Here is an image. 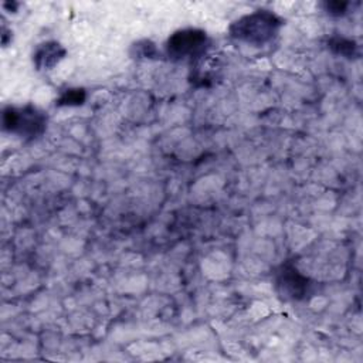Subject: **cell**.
<instances>
[{"label": "cell", "instance_id": "obj_2", "mask_svg": "<svg viewBox=\"0 0 363 363\" xmlns=\"http://www.w3.org/2000/svg\"><path fill=\"white\" fill-rule=\"evenodd\" d=\"M3 129L26 139L41 136L47 128V116L34 105L6 106L1 115Z\"/></svg>", "mask_w": 363, "mask_h": 363}, {"label": "cell", "instance_id": "obj_9", "mask_svg": "<svg viewBox=\"0 0 363 363\" xmlns=\"http://www.w3.org/2000/svg\"><path fill=\"white\" fill-rule=\"evenodd\" d=\"M135 48V55L136 57H143V58H150L155 57L157 54V50L155 47V44L149 40H143V41H138L136 44H133Z\"/></svg>", "mask_w": 363, "mask_h": 363}, {"label": "cell", "instance_id": "obj_6", "mask_svg": "<svg viewBox=\"0 0 363 363\" xmlns=\"http://www.w3.org/2000/svg\"><path fill=\"white\" fill-rule=\"evenodd\" d=\"M328 48L340 57L345 58H354L359 55V45L354 40L342 37V35H333L328 40Z\"/></svg>", "mask_w": 363, "mask_h": 363}, {"label": "cell", "instance_id": "obj_1", "mask_svg": "<svg viewBox=\"0 0 363 363\" xmlns=\"http://www.w3.org/2000/svg\"><path fill=\"white\" fill-rule=\"evenodd\" d=\"M282 18L269 10H255L231 23L230 37L254 47L271 43L282 27Z\"/></svg>", "mask_w": 363, "mask_h": 363}, {"label": "cell", "instance_id": "obj_8", "mask_svg": "<svg viewBox=\"0 0 363 363\" xmlns=\"http://www.w3.org/2000/svg\"><path fill=\"white\" fill-rule=\"evenodd\" d=\"M349 7H350V1H345V0H326L322 3V9L333 17L345 16Z\"/></svg>", "mask_w": 363, "mask_h": 363}, {"label": "cell", "instance_id": "obj_4", "mask_svg": "<svg viewBox=\"0 0 363 363\" xmlns=\"http://www.w3.org/2000/svg\"><path fill=\"white\" fill-rule=\"evenodd\" d=\"M275 289L285 301H305L313 292V282L292 262L282 264L274 277Z\"/></svg>", "mask_w": 363, "mask_h": 363}, {"label": "cell", "instance_id": "obj_5", "mask_svg": "<svg viewBox=\"0 0 363 363\" xmlns=\"http://www.w3.org/2000/svg\"><path fill=\"white\" fill-rule=\"evenodd\" d=\"M67 50L58 41H44L37 45L33 54V62L38 71L52 69L65 57Z\"/></svg>", "mask_w": 363, "mask_h": 363}, {"label": "cell", "instance_id": "obj_7", "mask_svg": "<svg viewBox=\"0 0 363 363\" xmlns=\"http://www.w3.org/2000/svg\"><path fill=\"white\" fill-rule=\"evenodd\" d=\"M86 101V91L84 88H67L57 98V106H81Z\"/></svg>", "mask_w": 363, "mask_h": 363}, {"label": "cell", "instance_id": "obj_3", "mask_svg": "<svg viewBox=\"0 0 363 363\" xmlns=\"http://www.w3.org/2000/svg\"><path fill=\"white\" fill-rule=\"evenodd\" d=\"M210 45L207 33L200 28H180L169 35L164 52L172 61H193L206 54Z\"/></svg>", "mask_w": 363, "mask_h": 363}]
</instances>
